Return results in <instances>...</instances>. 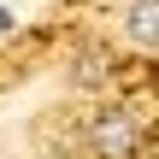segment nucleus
Here are the masks:
<instances>
[{"label":"nucleus","mask_w":159,"mask_h":159,"mask_svg":"<svg viewBox=\"0 0 159 159\" xmlns=\"http://www.w3.org/2000/svg\"><path fill=\"white\" fill-rule=\"evenodd\" d=\"M124 30H130V41H136V47H159V0H130Z\"/></svg>","instance_id":"2"},{"label":"nucleus","mask_w":159,"mask_h":159,"mask_svg":"<svg viewBox=\"0 0 159 159\" xmlns=\"http://www.w3.org/2000/svg\"><path fill=\"white\" fill-rule=\"evenodd\" d=\"M0 30H12V12H6V6H0Z\"/></svg>","instance_id":"3"},{"label":"nucleus","mask_w":159,"mask_h":159,"mask_svg":"<svg viewBox=\"0 0 159 159\" xmlns=\"http://www.w3.org/2000/svg\"><path fill=\"white\" fill-rule=\"evenodd\" d=\"M136 142H142V130H136V118H130L124 106H100V112L89 118V153H100V159H130Z\"/></svg>","instance_id":"1"}]
</instances>
